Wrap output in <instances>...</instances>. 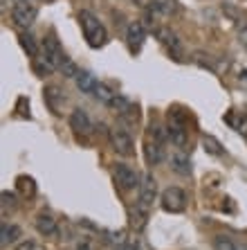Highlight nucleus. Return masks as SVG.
<instances>
[{
    "label": "nucleus",
    "mask_w": 247,
    "mask_h": 250,
    "mask_svg": "<svg viewBox=\"0 0 247 250\" xmlns=\"http://www.w3.org/2000/svg\"><path fill=\"white\" fill-rule=\"evenodd\" d=\"M18 39H20V45H23V50H27L29 57H38V47H36V43H34V39H32V36H29V34H20Z\"/></svg>",
    "instance_id": "b1692460"
},
{
    "label": "nucleus",
    "mask_w": 247,
    "mask_h": 250,
    "mask_svg": "<svg viewBox=\"0 0 247 250\" xmlns=\"http://www.w3.org/2000/svg\"><path fill=\"white\" fill-rule=\"evenodd\" d=\"M16 189L23 196H34L36 194V183L32 176H18L16 178Z\"/></svg>",
    "instance_id": "a211bd4d"
},
{
    "label": "nucleus",
    "mask_w": 247,
    "mask_h": 250,
    "mask_svg": "<svg viewBox=\"0 0 247 250\" xmlns=\"http://www.w3.org/2000/svg\"><path fill=\"white\" fill-rule=\"evenodd\" d=\"M146 216H149V212L135 205V209L131 212V226H133V230H135V232L144 230V226H146Z\"/></svg>",
    "instance_id": "6ab92c4d"
},
{
    "label": "nucleus",
    "mask_w": 247,
    "mask_h": 250,
    "mask_svg": "<svg viewBox=\"0 0 247 250\" xmlns=\"http://www.w3.org/2000/svg\"><path fill=\"white\" fill-rule=\"evenodd\" d=\"M45 102H47V106H50V111H52L54 115H58V113H61V104L65 102V97L57 86H47L45 88Z\"/></svg>",
    "instance_id": "ddd939ff"
},
{
    "label": "nucleus",
    "mask_w": 247,
    "mask_h": 250,
    "mask_svg": "<svg viewBox=\"0 0 247 250\" xmlns=\"http://www.w3.org/2000/svg\"><path fill=\"white\" fill-rule=\"evenodd\" d=\"M171 169L180 176H189L191 174V160L184 153H173L171 156Z\"/></svg>",
    "instance_id": "2eb2a0df"
},
{
    "label": "nucleus",
    "mask_w": 247,
    "mask_h": 250,
    "mask_svg": "<svg viewBox=\"0 0 247 250\" xmlns=\"http://www.w3.org/2000/svg\"><path fill=\"white\" fill-rule=\"evenodd\" d=\"M115 181H117V185H119L121 189H126L128 192V189L139 187V174L131 167V165L117 163L115 165Z\"/></svg>",
    "instance_id": "6e6552de"
},
{
    "label": "nucleus",
    "mask_w": 247,
    "mask_h": 250,
    "mask_svg": "<svg viewBox=\"0 0 247 250\" xmlns=\"http://www.w3.org/2000/svg\"><path fill=\"white\" fill-rule=\"evenodd\" d=\"M167 133H169V138H171V142H173L175 146H180L182 151L187 149V142H189V138H187V128H184V117L180 115L175 108L169 113Z\"/></svg>",
    "instance_id": "20e7f679"
},
{
    "label": "nucleus",
    "mask_w": 247,
    "mask_h": 250,
    "mask_svg": "<svg viewBox=\"0 0 247 250\" xmlns=\"http://www.w3.org/2000/svg\"><path fill=\"white\" fill-rule=\"evenodd\" d=\"M92 95H95L101 104H108V106L113 104V99H115V93H113L108 86H104V83H97V88H95V93Z\"/></svg>",
    "instance_id": "4be33fe9"
},
{
    "label": "nucleus",
    "mask_w": 247,
    "mask_h": 250,
    "mask_svg": "<svg viewBox=\"0 0 247 250\" xmlns=\"http://www.w3.org/2000/svg\"><path fill=\"white\" fill-rule=\"evenodd\" d=\"M36 16H38V7L29 0H18L12 9V21L18 25L20 29H27L34 25Z\"/></svg>",
    "instance_id": "f03ea898"
},
{
    "label": "nucleus",
    "mask_w": 247,
    "mask_h": 250,
    "mask_svg": "<svg viewBox=\"0 0 247 250\" xmlns=\"http://www.w3.org/2000/svg\"><path fill=\"white\" fill-rule=\"evenodd\" d=\"M36 230H38L40 234H57L58 230V223L57 219H54L52 214H45V212H40L38 216H36Z\"/></svg>",
    "instance_id": "f8f14e48"
},
{
    "label": "nucleus",
    "mask_w": 247,
    "mask_h": 250,
    "mask_svg": "<svg viewBox=\"0 0 247 250\" xmlns=\"http://www.w3.org/2000/svg\"><path fill=\"white\" fill-rule=\"evenodd\" d=\"M79 23H81V29H83V36H86L88 45L95 47V50L101 47V45H106L108 34H106L104 23H101L95 14L88 12V9H81L79 12Z\"/></svg>",
    "instance_id": "f257e3e1"
},
{
    "label": "nucleus",
    "mask_w": 247,
    "mask_h": 250,
    "mask_svg": "<svg viewBox=\"0 0 247 250\" xmlns=\"http://www.w3.org/2000/svg\"><path fill=\"white\" fill-rule=\"evenodd\" d=\"M144 39H146V29H144V25L139 23V21H135V23L128 25V29H126V43H128V50H131L133 54H137L139 50H142Z\"/></svg>",
    "instance_id": "9d476101"
},
{
    "label": "nucleus",
    "mask_w": 247,
    "mask_h": 250,
    "mask_svg": "<svg viewBox=\"0 0 247 250\" xmlns=\"http://www.w3.org/2000/svg\"><path fill=\"white\" fill-rule=\"evenodd\" d=\"M160 205L164 212H171V214H178L187 208V194L180 189V187H167L160 196Z\"/></svg>",
    "instance_id": "39448f33"
},
{
    "label": "nucleus",
    "mask_w": 247,
    "mask_h": 250,
    "mask_svg": "<svg viewBox=\"0 0 247 250\" xmlns=\"http://www.w3.org/2000/svg\"><path fill=\"white\" fill-rule=\"evenodd\" d=\"M0 234H2V239H0V244L2 246H9L14 244V241H18V237H20V228L18 226H2V230H0Z\"/></svg>",
    "instance_id": "aec40b11"
},
{
    "label": "nucleus",
    "mask_w": 247,
    "mask_h": 250,
    "mask_svg": "<svg viewBox=\"0 0 247 250\" xmlns=\"http://www.w3.org/2000/svg\"><path fill=\"white\" fill-rule=\"evenodd\" d=\"M75 82H76V88H79L81 93H95V88H97V79L90 75V72H86V70H79V75L75 77Z\"/></svg>",
    "instance_id": "4468645a"
},
{
    "label": "nucleus",
    "mask_w": 247,
    "mask_h": 250,
    "mask_svg": "<svg viewBox=\"0 0 247 250\" xmlns=\"http://www.w3.org/2000/svg\"><path fill=\"white\" fill-rule=\"evenodd\" d=\"M155 34H157V39H160L162 45L167 47V52L171 54V57L182 59V43H180V39L175 36V32H171L169 27H157Z\"/></svg>",
    "instance_id": "1a4fd4ad"
},
{
    "label": "nucleus",
    "mask_w": 247,
    "mask_h": 250,
    "mask_svg": "<svg viewBox=\"0 0 247 250\" xmlns=\"http://www.w3.org/2000/svg\"><path fill=\"white\" fill-rule=\"evenodd\" d=\"M119 250H133V248H131V246H124V248H119Z\"/></svg>",
    "instance_id": "c756f323"
},
{
    "label": "nucleus",
    "mask_w": 247,
    "mask_h": 250,
    "mask_svg": "<svg viewBox=\"0 0 247 250\" xmlns=\"http://www.w3.org/2000/svg\"><path fill=\"white\" fill-rule=\"evenodd\" d=\"M238 83H241L243 88H247V70H243L241 77H238Z\"/></svg>",
    "instance_id": "bb28decb"
},
{
    "label": "nucleus",
    "mask_w": 247,
    "mask_h": 250,
    "mask_svg": "<svg viewBox=\"0 0 247 250\" xmlns=\"http://www.w3.org/2000/svg\"><path fill=\"white\" fill-rule=\"evenodd\" d=\"M75 250H90V246H88V244H79Z\"/></svg>",
    "instance_id": "c85d7f7f"
},
{
    "label": "nucleus",
    "mask_w": 247,
    "mask_h": 250,
    "mask_svg": "<svg viewBox=\"0 0 247 250\" xmlns=\"http://www.w3.org/2000/svg\"><path fill=\"white\" fill-rule=\"evenodd\" d=\"M151 7L157 16H171L178 9V2L175 0H151Z\"/></svg>",
    "instance_id": "f3484780"
},
{
    "label": "nucleus",
    "mask_w": 247,
    "mask_h": 250,
    "mask_svg": "<svg viewBox=\"0 0 247 250\" xmlns=\"http://www.w3.org/2000/svg\"><path fill=\"white\" fill-rule=\"evenodd\" d=\"M213 250H238V246L231 241V237L227 234H218L213 239Z\"/></svg>",
    "instance_id": "5701e85b"
},
{
    "label": "nucleus",
    "mask_w": 247,
    "mask_h": 250,
    "mask_svg": "<svg viewBox=\"0 0 247 250\" xmlns=\"http://www.w3.org/2000/svg\"><path fill=\"white\" fill-rule=\"evenodd\" d=\"M110 145H113V149H115V153H119V156L128 158L135 153V145H133V138L131 133H128L126 128H121V126H113L110 128Z\"/></svg>",
    "instance_id": "423d86ee"
},
{
    "label": "nucleus",
    "mask_w": 247,
    "mask_h": 250,
    "mask_svg": "<svg viewBox=\"0 0 247 250\" xmlns=\"http://www.w3.org/2000/svg\"><path fill=\"white\" fill-rule=\"evenodd\" d=\"M146 163L149 165H157L162 160V146H160V140H146Z\"/></svg>",
    "instance_id": "dca6fc26"
},
{
    "label": "nucleus",
    "mask_w": 247,
    "mask_h": 250,
    "mask_svg": "<svg viewBox=\"0 0 247 250\" xmlns=\"http://www.w3.org/2000/svg\"><path fill=\"white\" fill-rule=\"evenodd\" d=\"M61 72H63V77H68V79H72V77L79 75V70H76V65H75L72 59H65L63 65H61Z\"/></svg>",
    "instance_id": "393cba45"
},
{
    "label": "nucleus",
    "mask_w": 247,
    "mask_h": 250,
    "mask_svg": "<svg viewBox=\"0 0 247 250\" xmlns=\"http://www.w3.org/2000/svg\"><path fill=\"white\" fill-rule=\"evenodd\" d=\"M70 126L75 128V133H81V135H88L92 131L90 117H88L86 111H81V108L72 111V115H70Z\"/></svg>",
    "instance_id": "9b49d317"
},
{
    "label": "nucleus",
    "mask_w": 247,
    "mask_h": 250,
    "mask_svg": "<svg viewBox=\"0 0 247 250\" xmlns=\"http://www.w3.org/2000/svg\"><path fill=\"white\" fill-rule=\"evenodd\" d=\"M16 250H36V248H34V244H32V241H23V244L18 246Z\"/></svg>",
    "instance_id": "a878e982"
},
{
    "label": "nucleus",
    "mask_w": 247,
    "mask_h": 250,
    "mask_svg": "<svg viewBox=\"0 0 247 250\" xmlns=\"http://www.w3.org/2000/svg\"><path fill=\"white\" fill-rule=\"evenodd\" d=\"M40 57L50 63V68L52 70H61L63 61L68 59L65 57V52H63V47H61V43H58V39L54 34L45 36V41H43V54H40Z\"/></svg>",
    "instance_id": "7ed1b4c3"
},
{
    "label": "nucleus",
    "mask_w": 247,
    "mask_h": 250,
    "mask_svg": "<svg viewBox=\"0 0 247 250\" xmlns=\"http://www.w3.org/2000/svg\"><path fill=\"white\" fill-rule=\"evenodd\" d=\"M155 196H157V181L153 178V174H146L142 178V183H139V201H137V208H142V209H146V212H149V208L153 205Z\"/></svg>",
    "instance_id": "0eeeda50"
},
{
    "label": "nucleus",
    "mask_w": 247,
    "mask_h": 250,
    "mask_svg": "<svg viewBox=\"0 0 247 250\" xmlns=\"http://www.w3.org/2000/svg\"><path fill=\"white\" fill-rule=\"evenodd\" d=\"M241 43H243V45L247 47V25H245V27L241 29Z\"/></svg>",
    "instance_id": "cd10ccee"
},
{
    "label": "nucleus",
    "mask_w": 247,
    "mask_h": 250,
    "mask_svg": "<svg viewBox=\"0 0 247 250\" xmlns=\"http://www.w3.org/2000/svg\"><path fill=\"white\" fill-rule=\"evenodd\" d=\"M202 146H205V151L211 153V156H223V145H220L213 135H205V138H202Z\"/></svg>",
    "instance_id": "412c9836"
}]
</instances>
